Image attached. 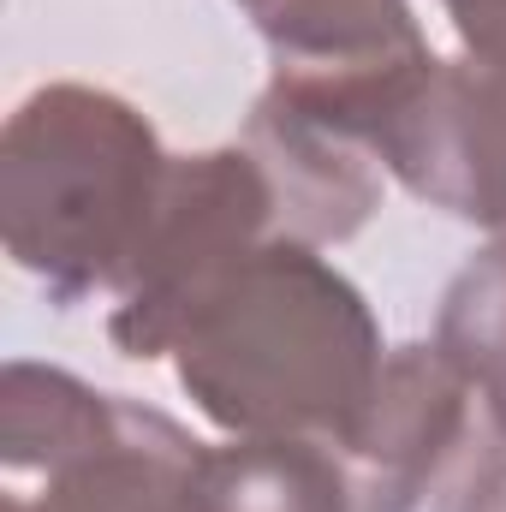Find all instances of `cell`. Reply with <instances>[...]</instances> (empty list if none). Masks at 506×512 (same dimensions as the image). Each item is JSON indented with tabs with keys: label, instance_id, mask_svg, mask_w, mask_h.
<instances>
[{
	"label": "cell",
	"instance_id": "4",
	"mask_svg": "<svg viewBox=\"0 0 506 512\" xmlns=\"http://www.w3.org/2000/svg\"><path fill=\"white\" fill-rule=\"evenodd\" d=\"M274 209V185L256 155H197L167 167L161 209L131 262L114 310V340L131 358H155L203 310V298L251 256Z\"/></svg>",
	"mask_w": 506,
	"mask_h": 512
},
{
	"label": "cell",
	"instance_id": "2",
	"mask_svg": "<svg viewBox=\"0 0 506 512\" xmlns=\"http://www.w3.org/2000/svg\"><path fill=\"white\" fill-rule=\"evenodd\" d=\"M167 155L126 102L78 84L30 96L0 143V221L18 268L60 298L126 286L167 191Z\"/></svg>",
	"mask_w": 506,
	"mask_h": 512
},
{
	"label": "cell",
	"instance_id": "10",
	"mask_svg": "<svg viewBox=\"0 0 506 512\" xmlns=\"http://www.w3.org/2000/svg\"><path fill=\"white\" fill-rule=\"evenodd\" d=\"M251 6H256V12H268V6H274V0H251Z\"/></svg>",
	"mask_w": 506,
	"mask_h": 512
},
{
	"label": "cell",
	"instance_id": "9",
	"mask_svg": "<svg viewBox=\"0 0 506 512\" xmlns=\"http://www.w3.org/2000/svg\"><path fill=\"white\" fill-rule=\"evenodd\" d=\"M465 42L483 54V48H506V0H447Z\"/></svg>",
	"mask_w": 506,
	"mask_h": 512
},
{
	"label": "cell",
	"instance_id": "7",
	"mask_svg": "<svg viewBox=\"0 0 506 512\" xmlns=\"http://www.w3.org/2000/svg\"><path fill=\"white\" fill-rule=\"evenodd\" d=\"M191 512H352V477L328 441L251 435L197 459Z\"/></svg>",
	"mask_w": 506,
	"mask_h": 512
},
{
	"label": "cell",
	"instance_id": "5",
	"mask_svg": "<svg viewBox=\"0 0 506 512\" xmlns=\"http://www.w3.org/2000/svg\"><path fill=\"white\" fill-rule=\"evenodd\" d=\"M370 143L417 197L506 233V48L429 66Z\"/></svg>",
	"mask_w": 506,
	"mask_h": 512
},
{
	"label": "cell",
	"instance_id": "3",
	"mask_svg": "<svg viewBox=\"0 0 506 512\" xmlns=\"http://www.w3.org/2000/svg\"><path fill=\"white\" fill-rule=\"evenodd\" d=\"M6 477H42V495L6 489V512H191L203 447L120 393L36 364H12L0 387Z\"/></svg>",
	"mask_w": 506,
	"mask_h": 512
},
{
	"label": "cell",
	"instance_id": "8",
	"mask_svg": "<svg viewBox=\"0 0 506 512\" xmlns=\"http://www.w3.org/2000/svg\"><path fill=\"white\" fill-rule=\"evenodd\" d=\"M447 358L489 399V435L506 441V251H489L459 274L441 310Z\"/></svg>",
	"mask_w": 506,
	"mask_h": 512
},
{
	"label": "cell",
	"instance_id": "1",
	"mask_svg": "<svg viewBox=\"0 0 506 512\" xmlns=\"http://www.w3.org/2000/svg\"><path fill=\"white\" fill-rule=\"evenodd\" d=\"M179 382L239 435L346 447L381 387L364 298L304 245L251 251L179 328Z\"/></svg>",
	"mask_w": 506,
	"mask_h": 512
},
{
	"label": "cell",
	"instance_id": "6",
	"mask_svg": "<svg viewBox=\"0 0 506 512\" xmlns=\"http://www.w3.org/2000/svg\"><path fill=\"white\" fill-rule=\"evenodd\" d=\"M465 423V376L447 352H405L381 370V387L340 447L352 477V512H411Z\"/></svg>",
	"mask_w": 506,
	"mask_h": 512
}]
</instances>
